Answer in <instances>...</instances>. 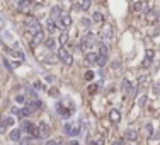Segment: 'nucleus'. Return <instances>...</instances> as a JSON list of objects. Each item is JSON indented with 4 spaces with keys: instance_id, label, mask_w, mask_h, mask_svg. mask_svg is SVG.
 Listing matches in <instances>:
<instances>
[{
    "instance_id": "35",
    "label": "nucleus",
    "mask_w": 160,
    "mask_h": 145,
    "mask_svg": "<svg viewBox=\"0 0 160 145\" xmlns=\"http://www.w3.org/2000/svg\"><path fill=\"white\" fill-rule=\"evenodd\" d=\"M44 145H58V142H56V140H48Z\"/></svg>"
},
{
    "instance_id": "14",
    "label": "nucleus",
    "mask_w": 160,
    "mask_h": 145,
    "mask_svg": "<svg viewBox=\"0 0 160 145\" xmlns=\"http://www.w3.org/2000/svg\"><path fill=\"white\" fill-rule=\"evenodd\" d=\"M58 24L63 27V29H66V27L72 24V19H70V15L68 14H63L62 17H60V21H58Z\"/></svg>"
},
{
    "instance_id": "22",
    "label": "nucleus",
    "mask_w": 160,
    "mask_h": 145,
    "mask_svg": "<svg viewBox=\"0 0 160 145\" xmlns=\"http://www.w3.org/2000/svg\"><path fill=\"white\" fill-rule=\"evenodd\" d=\"M44 45H46V48L53 50V48H55V39H53V38H48V39L44 41Z\"/></svg>"
},
{
    "instance_id": "39",
    "label": "nucleus",
    "mask_w": 160,
    "mask_h": 145,
    "mask_svg": "<svg viewBox=\"0 0 160 145\" xmlns=\"http://www.w3.org/2000/svg\"><path fill=\"white\" fill-rule=\"evenodd\" d=\"M113 145H121V142H114V143Z\"/></svg>"
},
{
    "instance_id": "32",
    "label": "nucleus",
    "mask_w": 160,
    "mask_h": 145,
    "mask_svg": "<svg viewBox=\"0 0 160 145\" xmlns=\"http://www.w3.org/2000/svg\"><path fill=\"white\" fill-rule=\"evenodd\" d=\"M152 130H153V127H152V125H146V135H148V137L152 135Z\"/></svg>"
},
{
    "instance_id": "23",
    "label": "nucleus",
    "mask_w": 160,
    "mask_h": 145,
    "mask_svg": "<svg viewBox=\"0 0 160 145\" xmlns=\"http://www.w3.org/2000/svg\"><path fill=\"white\" fill-rule=\"evenodd\" d=\"M48 94H50L51 97H58V96H60V91L56 89V87H51V89L48 91Z\"/></svg>"
},
{
    "instance_id": "8",
    "label": "nucleus",
    "mask_w": 160,
    "mask_h": 145,
    "mask_svg": "<svg viewBox=\"0 0 160 145\" xmlns=\"http://www.w3.org/2000/svg\"><path fill=\"white\" fill-rule=\"evenodd\" d=\"M10 125H14V118H10V116H2L0 118V131H4Z\"/></svg>"
},
{
    "instance_id": "9",
    "label": "nucleus",
    "mask_w": 160,
    "mask_h": 145,
    "mask_svg": "<svg viewBox=\"0 0 160 145\" xmlns=\"http://www.w3.org/2000/svg\"><path fill=\"white\" fill-rule=\"evenodd\" d=\"M113 38V26H104L101 31V39H111Z\"/></svg>"
},
{
    "instance_id": "18",
    "label": "nucleus",
    "mask_w": 160,
    "mask_h": 145,
    "mask_svg": "<svg viewBox=\"0 0 160 145\" xmlns=\"http://www.w3.org/2000/svg\"><path fill=\"white\" fill-rule=\"evenodd\" d=\"M9 137H10L12 142H19V140H21V130H12Z\"/></svg>"
},
{
    "instance_id": "11",
    "label": "nucleus",
    "mask_w": 160,
    "mask_h": 145,
    "mask_svg": "<svg viewBox=\"0 0 160 145\" xmlns=\"http://www.w3.org/2000/svg\"><path fill=\"white\" fill-rule=\"evenodd\" d=\"M62 15H63L62 7H58V5H56V7H53V10H51V21H53V22H58Z\"/></svg>"
},
{
    "instance_id": "15",
    "label": "nucleus",
    "mask_w": 160,
    "mask_h": 145,
    "mask_svg": "<svg viewBox=\"0 0 160 145\" xmlns=\"http://www.w3.org/2000/svg\"><path fill=\"white\" fill-rule=\"evenodd\" d=\"M152 60H153V50H148L145 60H143V67H150V65H152Z\"/></svg>"
},
{
    "instance_id": "26",
    "label": "nucleus",
    "mask_w": 160,
    "mask_h": 145,
    "mask_svg": "<svg viewBox=\"0 0 160 145\" xmlns=\"http://www.w3.org/2000/svg\"><path fill=\"white\" fill-rule=\"evenodd\" d=\"M99 56H107V48H106V46H101V48H99Z\"/></svg>"
},
{
    "instance_id": "2",
    "label": "nucleus",
    "mask_w": 160,
    "mask_h": 145,
    "mask_svg": "<svg viewBox=\"0 0 160 145\" xmlns=\"http://www.w3.org/2000/svg\"><path fill=\"white\" fill-rule=\"evenodd\" d=\"M94 45H95V38H94V34H85L82 39H80V50H84V51H87V50H92L94 48Z\"/></svg>"
},
{
    "instance_id": "1",
    "label": "nucleus",
    "mask_w": 160,
    "mask_h": 145,
    "mask_svg": "<svg viewBox=\"0 0 160 145\" xmlns=\"http://www.w3.org/2000/svg\"><path fill=\"white\" fill-rule=\"evenodd\" d=\"M24 27H26V31H27L31 36H34V38L43 34V27H41V24L38 22V21H26Z\"/></svg>"
},
{
    "instance_id": "4",
    "label": "nucleus",
    "mask_w": 160,
    "mask_h": 145,
    "mask_svg": "<svg viewBox=\"0 0 160 145\" xmlns=\"http://www.w3.org/2000/svg\"><path fill=\"white\" fill-rule=\"evenodd\" d=\"M58 56H60V60H62L65 65H72V63H73V56H72V53H70L68 50L65 48V46H62V48L58 50Z\"/></svg>"
},
{
    "instance_id": "13",
    "label": "nucleus",
    "mask_w": 160,
    "mask_h": 145,
    "mask_svg": "<svg viewBox=\"0 0 160 145\" xmlns=\"http://www.w3.org/2000/svg\"><path fill=\"white\" fill-rule=\"evenodd\" d=\"M157 17H158V12H157L155 9H150V10L146 12V21H148L150 24H155L157 22Z\"/></svg>"
},
{
    "instance_id": "28",
    "label": "nucleus",
    "mask_w": 160,
    "mask_h": 145,
    "mask_svg": "<svg viewBox=\"0 0 160 145\" xmlns=\"http://www.w3.org/2000/svg\"><path fill=\"white\" fill-rule=\"evenodd\" d=\"M33 87H34V91H41V89H43V82H39V80H38V82H34V84H33Z\"/></svg>"
},
{
    "instance_id": "6",
    "label": "nucleus",
    "mask_w": 160,
    "mask_h": 145,
    "mask_svg": "<svg viewBox=\"0 0 160 145\" xmlns=\"http://www.w3.org/2000/svg\"><path fill=\"white\" fill-rule=\"evenodd\" d=\"M50 125H48V123H39V125H38V138H48L50 137Z\"/></svg>"
},
{
    "instance_id": "29",
    "label": "nucleus",
    "mask_w": 160,
    "mask_h": 145,
    "mask_svg": "<svg viewBox=\"0 0 160 145\" xmlns=\"http://www.w3.org/2000/svg\"><path fill=\"white\" fill-rule=\"evenodd\" d=\"M55 29H56V24L53 22V21H50V22H48V31H50V33H53Z\"/></svg>"
},
{
    "instance_id": "5",
    "label": "nucleus",
    "mask_w": 160,
    "mask_h": 145,
    "mask_svg": "<svg viewBox=\"0 0 160 145\" xmlns=\"http://www.w3.org/2000/svg\"><path fill=\"white\" fill-rule=\"evenodd\" d=\"M65 133L68 137H78L80 135V127L78 125H72V123H65V127H63Z\"/></svg>"
},
{
    "instance_id": "21",
    "label": "nucleus",
    "mask_w": 160,
    "mask_h": 145,
    "mask_svg": "<svg viewBox=\"0 0 160 145\" xmlns=\"http://www.w3.org/2000/svg\"><path fill=\"white\" fill-rule=\"evenodd\" d=\"M106 63H107V56H99L97 55V65L99 67H104Z\"/></svg>"
},
{
    "instance_id": "10",
    "label": "nucleus",
    "mask_w": 160,
    "mask_h": 145,
    "mask_svg": "<svg viewBox=\"0 0 160 145\" xmlns=\"http://www.w3.org/2000/svg\"><path fill=\"white\" fill-rule=\"evenodd\" d=\"M123 89H124V92L131 94V96H136V89L131 86V82L128 80V79H124V80H123Z\"/></svg>"
},
{
    "instance_id": "38",
    "label": "nucleus",
    "mask_w": 160,
    "mask_h": 145,
    "mask_svg": "<svg viewBox=\"0 0 160 145\" xmlns=\"http://www.w3.org/2000/svg\"><path fill=\"white\" fill-rule=\"evenodd\" d=\"M68 145H80V143H78V142H77V140H72V142H70Z\"/></svg>"
},
{
    "instance_id": "37",
    "label": "nucleus",
    "mask_w": 160,
    "mask_h": 145,
    "mask_svg": "<svg viewBox=\"0 0 160 145\" xmlns=\"http://www.w3.org/2000/svg\"><path fill=\"white\" fill-rule=\"evenodd\" d=\"M29 142H31L29 138H24V140H22V145H27V143H29Z\"/></svg>"
},
{
    "instance_id": "27",
    "label": "nucleus",
    "mask_w": 160,
    "mask_h": 145,
    "mask_svg": "<svg viewBox=\"0 0 160 145\" xmlns=\"http://www.w3.org/2000/svg\"><path fill=\"white\" fill-rule=\"evenodd\" d=\"M31 2H17V7H21V10H24V7H29Z\"/></svg>"
},
{
    "instance_id": "17",
    "label": "nucleus",
    "mask_w": 160,
    "mask_h": 145,
    "mask_svg": "<svg viewBox=\"0 0 160 145\" xmlns=\"http://www.w3.org/2000/svg\"><path fill=\"white\" fill-rule=\"evenodd\" d=\"M85 60H87L89 65H94V63H97V55H95V53H87V55H85Z\"/></svg>"
},
{
    "instance_id": "34",
    "label": "nucleus",
    "mask_w": 160,
    "mask_h": 145,
    "mask_svg": "<svg viewBox=\"0 0 160 145\" xmlns=\"http://www.w3.org/2000/svg\"><path fill=\"white\" fill-rule=\"evenodd\" d=\"M15 101H17V103H24L26 97H24V96H17V97H15Z\"/></svg>"
},
{
    "instance_id": "7",
    "label": "nucleus",
    "mask_w": 160,
    "mask_h": 145,
    "mask_svg": "<svg viewBox=\"0 0 160 145\" xmlns=\"http://www.w3.org/2000/svg\"><path fill=\"white\" fill-rule=\"evenodd\" d=\"M56 111H58L63 118H70V116L73 115V109H66L65 106H63V103H58V104H56Z\"/></svg>"
},
{
    "instance_id": "16",
    "label": "nucleus",
    "mask_w": 160,
    "mask_h": 145,
    "mask_svg": "<svg viewBox=\"0 0 160 145\" xmlns=\"http://www.w3.org/2000/svg\"><path fill=\"white\" fill-rule=\"evenodd\" d=\"M109 118H111V121H113V123H118V121H119V118H121V113L118 111V109H111V111H109Z\"/></svg>"
},
{
    "instance_id": "33",
    "label": "nucleus",
    "mask_w": 160,
    "mask_h": 145,
    "mask_svg": "<svg viewBox=\"0 0 160 145\" xmlns=\"http://www.w3.org/2000/svg\"><path fill=\"white\" fill-rule=\"evenodd\" d=\"M89 92H90V94L97 92V86H90V87H89Z\"/></svg>"
},
{
    "instance_id": "19",
    "label": "nucleus",
    "mask_w": 160,
    "mask_h": 145,
    "mask_svg": "<svg viewBox=\"0 0 160 145\" xmlns=\"http://www.w3.org/2000/svg\"><path fill=\"white\" fill-rule=\"evenodd\" d=\"M131 7H133V10H135V12H140V10H142V7H145V4H143V2H133Z\"/></svg>"
},
{
    "instance_id": "3",
    "label": "nucleus",
    "mask_w": 160,
    "mask_h": 145,
    "mask_svg": "<svg viewBox=\"0 0 160 145\" xmlns=\"http://www.w3.org/2000/svg\"><path fill=\"white\" fill-rule=\"evenodd\" d=\"M21 131H26V133L31 135L33 138H38V127H36V125H33L31 121H22Z\"/></svg>"
},
{
    "instance_id": "12",
    "label": "nucleus",
    "mask_w": 160,
    "mask_h": 145,
    "mask_svg": "<svg viewBox=\"0 0 160 145\" xmlns=\"http://www.w3.org/2000/svg\"><path fill=\"white\" fill-rule=\"evenodd\" d=\"M124 138H126L128 142H135L136 138H138V131L133 130V128H130V130L124 131Z\"/></svg>"
},
{
    "instance_id": "25",
    "label": "nucleus",
    "mask_w": 160,
    "mask_h": 145,
    "mask_svg": "<svg viewBox=\"0 0 160 145\" xmlns=\"http://www.w3.org/2000/svg\"><path fill=\"white\" fill-rule=\"evenodd\" d=\"M80 7H82V10H89V7H90V2H89V0H87V2H80Z\"/></svg>"
},
{
    "instance_id": "24",
    "label": "nucleus",
    "mask_w": 160,
    "mask_h": 145,
    "mask_svg": "<svg viewBox=\"0 0 160 145\" xmlns=\"http://www.w3.org/2000/svg\"><path fill=\"white\" fill-rule=\"evenodd\" d=\"M66 39H68V34H66V33H62V36H60V43H62V46H65Z\"/></svg>"
},
{
    "instance_id": "31",
    "label": "nucleus",
    "mask_w": 160,
    "mask_h": 145,
    "mask_svg": "<svg viewBox=\"0 0 160 145\" xmlns=\"http://www.w3.org/2000/svg\"><path fill=\"white\" fill-rule=\"evenodd\" d=\"M94 79V72H87L85 74V80H92Z\"/></svg>"
},
{
    "instance_id": "36",
    "label": "nucleus",
    "mask_w": 160,
    "mask_h": 145,
    "mask_svg": "<svg viewBox=\"0 0 160 145\" xmlns=\"http://www.w3.org/2000/svg\"><path fill=\"white\" fill-rule=\"evenodd\" d=\"M94 145H104V140H102V138H99V140L97 142H95V143Z\"/></svg>"
},
{
    "instance_id": "20",
    "label": "nucleus",
    "mask_w": 160,
    "mask_h": 145,
    "mask_svg": "<svg viewBox=\"0 0 160 145\" xmlns=\"http://www.w3.org/2000/svg\"><path fill=\"white\" fill-rule=\"evenodd\" d=\"M92 21H95V22H104V17H102L101 12H94V15H92Z\"/></svg>"
},
{
    "instance_id": "30",
    "label": "nucleus",
    "mask_w": 160,
    "mask_h": 145,
    "mask_svg": "<svg viewBox=\"0 0 160 145\" xmlns=\"http://www.w3.org/2000/svg\"><path fill=\"white\" fill-rule=\"evenodd\" d=\"M82 26H84L85 29H87V27H90V21H89V19H82Z\"/></svg>"
}]
</instances>
